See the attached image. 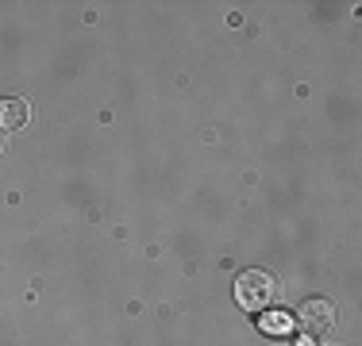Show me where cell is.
Returning <instances> with one entry per match:
<instances>
[{"instance_id":"1","label":"cell","mask_w":362,"mask_h":346,"mask_svg":"<svg viewBox=\"0 0 362 346\" xmlns=\"http://www.w3.org/2000/svg\"><path fill=\"white\" fill-rule=\"evenodd\" d=\"M281 300V285L262 270H247L235 277V304L243 311H266Z\"/></svg>"},{"instance_id":"2","label":"cell","mask_w":362,"mask_h":346,"mask_svg":"<svg viewBox=\"0 0 362 346\" xmlns=\"http://www.w3.org/2000/svg\"><path fill=\"white\" fill-rule=\"evenodd\" d=\"M297 323L305 327V331H327V327L335 323V304L324 297L305 300V304L297 308Z\"/></svg>"},{"instance_id":"3","label":"cell","mask_w":362,"mask_h":346,"mask_svg":"<svg viewBox=\"0 0 362 346\" xmlns=\"http://www.w3.org/2000/svg\"><path fill=\"white\" fill-rule=\"evenodd\" d=\"M28 100H20V97H4L0 100V131H16V127H23L28 124Z\"/></svg>"},{"instance_id":"4","label":"cell","mask_w":362,"mask_h":346,"mask_svg":"<svg viewBox=\"0 0 362 346\" xmlns=\"http://www.w3.org/2000/svg\"><path fill=\"white\" fill-rule=\"evenodd\" d=\"M0 150H4V135H0Z\"/></svg>"}]
</instances>
